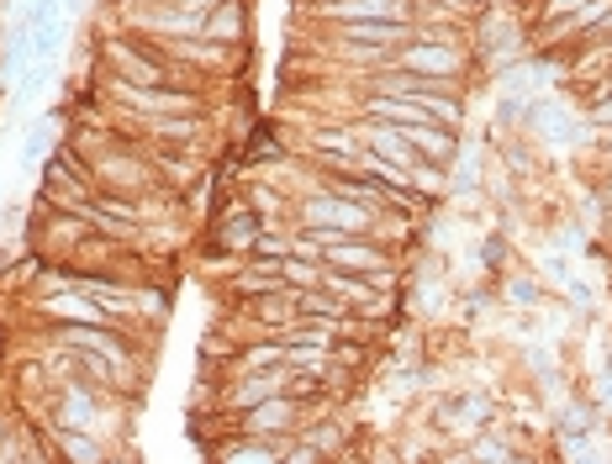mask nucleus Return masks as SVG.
Returning a JSON list of instances; mask_svg holds the SVG:
<instances>
[{
    "mask_svg": "<svg viewBox=\"0 0 612 464\" xmlns=\"http://www.w3.org/2000/svg\"><path fill=\"white\" fill-rule=\"evenodd\" d=\"M106 95H111V111H143V117H185L207 106V95L196 85H132L111 69H106Z\"/></svg>",
    "mask_w": 612,
    "mask_h": 464,
    "instance_id": "obj_1",
    "label": "nucleus"
},
{
    "mask_svg": "<svg viewBox=\"0 0 612 464\" xmlns=\"http://www.w3.org/2000/svg\"><path fill=\"white\" fill-rule=\"evenodd\" d=\"M391 63H397V69H407V74H423V80H433V85H455L464 53H459L444 32L417 27L407 43H397V48H391Z\"/></svg>",
    "mask_w": 612,
    "mask_h": 464,
    "instance_id": "obj_2",
    "label": "nucleus"
},
{
    "mask_svg": "<svg viewBox=\"0 0 612 464\" xmlns=\"http://www.w3.org/2000/svg\"><path fill=\"white\" fill-rule=\"evenodd\" d=\"M302 227H333V233H375V206L354 201V195H306L302 201Z\"/></svg>",
    "mask_w": 612,
    "mask_h": 464,
    "instance_id": "obj_3",
    "label": "nucleus"
},
{
    "mask_svg": "<svg viewBox=\"0 0 612 464\" xmlns=\"http://www.w3.org/2000/svg\"><path fill=\"white\" fill-rule=\"evenodd\" d=\"M322 264L349 270V275H375V270H391L386 248L369 243V233H338L333 243H322Z\"/></svg>",
    "mask_w": 612,
    "mask_h": 464,
    "instance_id": "obj_4",
    "label": "nucleus"
},
{
    "mask_svg": "<svg viewBox=\"0 0 612 464\" xmlns=\"http://www.w3.org/2000/svg\"><path fill=\"white\" fill-rule=\"evenodd\" d=\"M233 423H238L244 433L285 438V433H296V423H302V402H296V396H264L259 406H244V412H233Z\"/></svg>",
    "mask_w": 612,
    "mask_h": 464,
    "instance_id": "obj_5",
    "label": "nucleus"
},
{
    "mask_svg": "<svg viewBox=\"0 0 612 464\" xmlns=\"http://www.w3.org/2000/svg\"><path fill=\"white\" fill-rule=\"evenodd\" d=\"M333 22H407V0H322Z\"/></svg>",
    "mask_w": 612,
    "mask_h": 464,
    "instance_id": "obj_6",
    "label": "nucleus"
},
{
    "mask_svg": "<svg viewBox=\"0 0 612 464\" xmlns=\"http://www.w3.org/2000/svg\"><path fill=\"white\" fill-rule=\"evenodd\" d=\"M259 233H264V217L254 206H233L227 217L216 222V243L227 248V253H254Z\"/></svg>",
    "mask_w": 612,
    "mask_h": 464,
    "instance_id": "obj_7",
    "label": "nucleus"
},
{
    "mask_svg": "<svg viewBox=\"0 0 612 464\" xmlns=\"http://www.w3.org/2000/svg\"><path fill=\"white\" fill-rule=\"evenodd\" d=\"M248 32V5L244 0H216L212 11H207V22H201V37H212V43H227V48H238Z\"/></svg>",
    "mask_w": 612,
    "mask_h": 464,
    "instance_id": "obj_8",
    "label": "nucleus"
},
{
    "mask_svg": "<svg viewBox=\"0 0 612 464\" xmlns=\"http://www.w3.org/2000/svg\"><path fill=\"white\" fill-rule=\"evenodd\" d=\"M216 460H222V464H280V460H285V449H280V438L244 433V438L216 443Z\"/></svg>",
    "mask_w": 612,
    "mask_h": 464,
    "instance_id": "obj_9",
    "label": "nucleus"
},
{
    "mask_svg": "<svg viewBox=\"0 0 612 464\" xmlns=\"http://www.w3.org/2000/svg\"><path fill=\"white\" fill-rule=\"evenodd\" d=\"M391 127V122H386ZM401 138L417 148L423 158H433V164H449L455 158V127H438V122H412V127H397Z\"/></svg>",
    "mask_w": 612,
    "mask_h": 464,
    "instance_id": "obj_10",
    "label": "nucleus"
},
{
    "mask_svg": "<svg viewBox=\"0 0 612 464\" xmlns=\"http://www.w3.org/2000/svg\"><path fill=\"white\" fill-rule=\"evenodd\" d=\"M311 148H322V154L333 158V164H343V169H360L369 154L360 132H333V127H317V132H311Z\"/></svg>",
    "mask_w": 612,
    "mask_h": 464,
    "instance_id": "obj_11",
    "label": "nucleus"
},
{
    "mask_svg": "<svg viewBox=\"0 0 612 464\" xmlns=\"http://www.w3.org/2000/svg\"><path fill=\"white\" fill-rule=\"evenodd\" d=\"M264 290H285L280 259H259V253H254V264L233 275V296H264Z\"/></svg>",
    "mask_w": 612,
    "mask_h": 464,
    "instance_id": "obj_12",
    "label": "nucleus"
},
{
    "mask_svg": "<svg viewBox=\"0 0 612 464\" xmlns=\"http://www.w3.org/2000/svg\"><path fill=\"white\" fill-rule=\"evenodd\" d=\"M581 5L586 0H544V5H539V27H560V22H570Z\"/></svg>",
    "mask_w": 612,
    "mask_h": 464,
    "instance_id": "obj_13",
    "label": "nucleus"
},
{
    "mask_svg": "<svg viewBox=\"0 0 612 464\" xmlns=\"http://www.w3.org/2000/svg\"><path fill=\"white\" fill-rule=\"evenodd\" d=\"M48 148H54V117H48V122H37L27 132V164H43Z\"/></svg>",
    "mask_w": 612,
    "mask_h": 464,
    "instance_id": "obj_14",
    "label": "nucleus"
},
{
    "mask_svg": "<svg viewBox=\"0 0 612 464\" xmlns=\"http://www.w3.org/2000/svg\"><path fill=\"white\" fill-rule=\"evenodd\" d=\"M291 248H296V238H285V233H259V243H254V253L259 259H291Z\"/></svg>",
    "mask_w": 612,
    "mask_h": 464,
    "instance_id": "obj_15",
    "label": "nucleus"
},
{
    "mask_svg": "<svg viewBox=\"0 0 612 464\" xmlns=\"http://www.w3.org/2000/svg\"><path fill=\"white\" fill-rule=\"evenodd\" d=\"M407 180H412V190H417V195H438V186H444V175H438V164H423V158H417V164H412V169H407Z\"/></svg>",
    "mask_w": 612,
    "mask_h": 464,
    "instance_id": "obj_16",
    "label": "nucleus"
},
{
    "mask_svg": "<svg viewBox=\"0 0 612 464\" xmlns=\"http://www.w3.org/2000/svg\"><path fill=\"white\" fill-rule=\"evenodd\" d=\"M470 460H491V464H513L518 460V454H513V449H502V443H475V449H470Z\"/></svg>",
    "mask_w": 612,
    "mask_h": 464,
    "instance_id": "obj_17",
    "label": "nucleus"
},
{
    "mask_svg": "<svg viewBox=\"0 0 612 464\" xmlns=\"http://www.w3.org/2000/svg\"><path fill=\"white\" fill-rule=\"evenodd\" d=\"M586 428H591V412H586V406H576V412L565 417V433L576 438V433H586Z\"/></svg>",
    "mask_w": 612,
    "mask_h": 464,
    "instance_id": "obj_18",
    "label": "nucleus"
},
{
    "mask_svg": "<svg viewBox=\"0 0 612 464\" xmlns=\"http://www.w3.org/2000/svg\"><path fill=\"white\" fill-rule=\"evenodd\" d=\"M597 122H612V95H602V100H597Z\"/></svg>",
    "mask_w": 612,
    "mask_h": 464,
    "instance_id": "obj_19",
    "label": "nucleus"
},
{
    "mask_svg": "<svg viewBox=\"0 0 612 464\" xmlns=\"http://www.w3.org/2000/svg\"><path fill=\"white\" fill-rule=\"evenodd\" d=\"M459 5H464V11H481V5H486V0H459Z\"/></svg>",
    "mask_w": 612,
    "mask_h": 464,
    "instance_id": "obj_20",
    "label": "nucleus"
},
{
    "mask_svg": "<svg viewBox=\"0 0 612 464\" xmlns=\"http://www.w3.org/2000/svg\"><path fill=\"white\" fill-rule=\"evenodd\" d=\"M0 443H5V417H0Z\"/></svg>",
    "mask_w": 612,
    "mask_h": 464,
    "instance_id": "obj_21",
    "label": "nucleus"
},
{
    "mask_svg": "<svg viewBox=\"0 0 612 464\" xmlns=\"http://www.w3.org/2000/svg\"><path fill=\"white\" fill-rule=\"evenodd\" d=\"M602 195H608V206H612V186H608V190H602Z\"/></svg>",
    "mask_w": 612,
    "mask_h": 464,
    "instance_id": "obj_22",
    "label": "nucleus"
}]
</instances>
